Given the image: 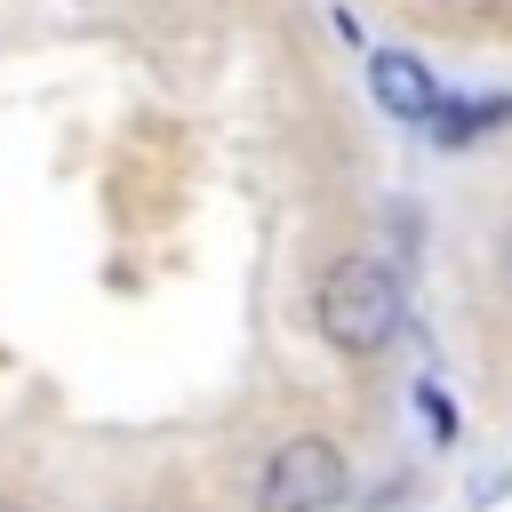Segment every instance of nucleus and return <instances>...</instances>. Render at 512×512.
Segmentation results:
<instances>
[{"label": "nucleus", "mask_w": 512, "mask_h": 512, "mask_svg": "<svg viewBox=\"0 0 512 512\" xmlns=\"http://www.w3.org/2000/svg\"><path fill=\"white\" fill-rule=\"evenodd\" d=\"M368 88H376V104L400 112V120H432V112H440V80H432L408 48H376V56H368Z\"/></svg>", "instance_id": "nucleus-3"}, {"label": "nucleus", "mask_w": 512, "mask_h": 512, "mask_svg": "<svg viewBox=\"0 0 512 512\" xmlns=\"http://www.w3.org/2000/svg\"><path fill=\"white\" fill-rule=\"evenodd\" d=\"M352 488V464L328 432H296L264 456L256 472V512H336Z\"/></svg>", "instance_id": "nucleus-2"}, {"label": "nucleus", "mask_w": 512, "mask_h": 512, "mask_svg": "<svg viewBox=\"0 0 512 512\" xmlns=\"http://www.w3.org/2000/svg\"><path fill=\"white\" fill-rule=\"evenodd\" d=\"M312 320L344 360H376L408 320V288H400V272L384 256H336L320 296H312Z\"/></svg>", "instance_id": "nucleus-1"}, {"label": "nucleus", "mask_w": 512, "mask_h": 512, "mask_svg": "<svg viewBox=\"0 0 512 512\" xmlns=\"http://www.w3.org/2000/svg\"><path fill=\"white\" fill-rule=\"evenodd\" d=\"M504 280H512V232H504Z\"/></svg>", "instance_id": "nucleus-4"}]
</instances>
